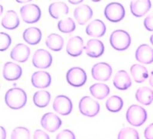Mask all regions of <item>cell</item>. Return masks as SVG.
<instances>
[{"instance_id": "cell-1", "label": "cell", "mask_w": 153, "mask_h": 139, "mask_svg": "<svg viewBox=\"0 0 153 139\" xmlns=\"http://www.w3.org/2000/svg\"><path fill=\"white\" fill-rule=\"evenodd\" d=\"M5 102L9 108L19 109L23 108L27 103V94L21 88H12L6 92Z\"/></svg>"}, {"instance_id": "cell-2", "label": "cell", "mask_w": 153, "mask_h": 139, "mask_svg": "<svg viewBox=\"0 0 153 139\" xmlns=\"http://www.w3.org/2000/svg\"><path fill=\"white\" fill-rule=\"evenodd\" d=\"M127 122L135 127H139L146 122L148 114L144 108L138 105H132L126 114Z\"/></svg>"}, {"instance_id": "cell-3", "label": "cell", "mask_w": 153, "mask_h": 139, "mask_svg": "<svg viewBox=\"0 0 153 139\" xmlns=\"http://www.w3.org/2000/svg\"><path fill=\"white\" fill-rule=\"evenodd\" d=\"M110 42L115 50L122 51L126 50L131 44V37L124 30H116L113 31L110 37Z\"/></svg>"}, {"instance_id": "cell-4", "label": "cell", "mask_w": 153, "mask_h": 139, "mask_svg": "<svg viewBox=\"0 0 153 139\" xmlns=\"http://www.w3.org/2000/svg\"><path fill=\"white\" fill-rule=\"evenodd\" d=\"M100 109V103L91 96H84L79 102L80 112L85 116L93 118L99 113Z\"/></svg>"}, {"instance_id": "cell-5", "label": "cell", "mask_w": 153, "mask_h": 139, "mask_svg": "<svg viewBox=\"0 0 153 139\" xmlns=\"http://www.w3.org/2000/svg\"><path fill=\"white\" fill-rule=\"evenodd\" d=\"M125 9L122 4L119 2H110L104 9L106 18L112 22H118L125 17Z\"/></svg>"}, {"instance_id": "cell-6", "label": "cell", "mask_w": 153, "mask_h": 139, "mask_svg": "<svg viewBox=\"0 0 153 139\" xmlns=\"http://www.w3.org/2000/svg\"><path fill=\"white\" fill-rule=\"evenodd\" d=\"M20 14L25 22L28 24H34L40 19L42 12L38 5L35 4H28L21 8Z\"/></svg>"}, {"instance_id": "cell-7", "label": "cell", "mask_w": 153, "mask_h": 139, "mask_svg": "<svg viewBox=\"0 0 153 139\" xmlns=\"http://www.w3.org/2000/svg\"><path fill=\"white\" fill-rule=\"evenodd\" d=\"M67 81L72 87H80L87 82V73L84 69L80 67H72L66 75Z\"/></svg>"}, {"instance_id": "cell-8", "label": "cell", "mask_w": 153, "mask_h": 139, "mask_svg": "<svg viewBox=\"0 0 153 139\" xmlns=\"http://www.w3.org/2000/svg\"><path fill=\"white\" fill-rule=\"evenodd\" d=\"M112 73V67L109 64L104 62L96 64L91 69V75L93 78L97 81H107L111 77Z\"/></svg>"}, {"instance_id": "cell-9", "label": "cell", "mask_w": 153, "mask_h": 139, "mask_svg": "<svg viewBox=\"0 0 153 139\" xmlns=\"http://www.w3.org/2000/svg\"><path fill=\"white\" fill-rule=\"evenodd\" d=\"M32 64L39 69H47L52 64L51 54L45 49H38L32 57Z\"/></svg>"}, {"instance_id": "cell-10", "label": "cell", "mask_w": 153, "mask_h": 139, "mask_svg": "<svg viewBox=\"0 0 153 139\" xmlns=\"http://www.w3.org/2000/svg\"><path fill=\"white\" fill-rule=\"evenodd\" d=\"M53 109L61 115H68L72 112L73 104L69 97L65 95H59L54 99Z\"/></svg>"}, {"instance_id": "cell-11", "label": "cell", "mask_w": 153, "mask_h": 139, "mask_svg": "<svg viewBox=\"0 0 153 139\" xmlns=\"http://www.w3.org/2000/svg\"><path fill=\"white\" fill-rule=\"evenodd\" d=\"M41 125L49 132H54L62 125L61 118L53 112L45 113L41 119Z\"/></svg>"}, {"instance_id": "cell-12", "label": "cell", "mask_w": 153, "mask_h": 139, "mask_svg": "<svg viewBox=\"0 0 153 139\" xmlns=\"http://www.w3.org/2000/svg\"><path fill=\"white\" fill-rule=\"evenodd\" d=\"M22 74V69L19 64L13 62H6L2 70L3 77L8 81L19 80Z\"/></svg>"}, {"instance_id": "cell-13", "label": "cell", "mask_w": 153, "mask_h": 139, "mask_svg": "<svg viewBox=\"0 0 153 139\" xmlns=\"http://www.w3.org/2000/svg\"><path fill=\"white\" fill-rule=\"evenodd\" d=\"M31 50L28 46L25 44L19 43L16 44L10 52V58L15 61L25 63L29 58Z\"/></svg>"}, {"instance_id": "cell-14", "label": "cell", "mask_w": 153, "mask_h": 139, "mask_svg": "<svg viewBox=\"0 0 153 139\" xmlns=\"http://www.w3.org/2000/svg\"><path fill=\"white\" fill-rule=\"evenodd\" d=\"M84 41L80 36H74L70 38L67 44V53L71 57H78L81 55L84 49Z\"/></svg>"}, {"instance_id": "cell-15", "label": "cell", "mask_w": 153, "mask_h": 139, "mask_svg": "<svg viewBox=\"0 0 153 139\" xmlns=\"http://www.w3.org/2000/svg\"><path fill=\"white\" fill-rule=\"evenodd\" d=\"M86 54L91 58H97L103 55L104 53V44L101 41L98 39H91L87 43V45L84 47Z\"/></svg>"}, {"instance_id": "cell-16", "label": "cell", "mask_w": 153, "mask_h": 139, "mask_svg": "<svg viewBox=\"0 0 153 139\" xmlns=\"http://www.w3.org/2000/svg\"><path fill=\"white\" fill-rule=\"evenodd\" d=\"M135 56L138 62L150 64L153 62V49L149 44H141L136 49Z\"/></svg>"}, {"instance_id": "cell-17", "label": "cell", "mask_w": 153, "mask_h": 139, "mask_svg": "<svg viewBox=\"0 0 153 139\" xmlns=\"http://www.w3.org/2000/svg\"><path fill=\"white\" fill-rule=\"evenodd\" d=\"M94 12L88 5L83 4L78 7H76L74 12L75 19L80 25H84L88 21L92 18Z\"/></svg>"}, {"instance_id": "cell-18", "label": "cell", "mask_w": 153, "mask_h": 139, "mask_svg": "<svg viewBox=\"0 0 153 139\" xmlns=\"http://www.w3.org/2000/svg\"><path fill=\"white\" fill-rule=\"evenodd\" d=\"M31 84L35 88H47L51 84V77L46 71H37L31 76Z\"/></svg>"}, {"instance_id": "cell-19", "label": "cell", "mask_w": 153, "mask_h": 139, "mask_svg": "<svg viewBox=\"0 0 153 139\" xmlns=\"http://www.w3.org/2000/svg\"><path fill=\"white\" fill-rule=\"evenodd\" d=\"M151 6L152 3L149 0L132 1L130 3V11L134 16L140 18L145 16L149 11Z\"/></svg>"}, {"instance_id": "cell-20", "label": "cell", "mask_w": 153, "mask_h": 139, "mask_svg": "<svg viewBox=\"0 0 153 139\" xmlns=\"http://www.w3.org/2000/svg\"><path fill=\"white\" fill-rule=\"evenodd\" d=\"M113 85L120 90H126L132 85V80L126 70H119L113 78Z\"/></svg>"}, {"instance_id": "cell-21", "label": "cell", "mask_w": 153, "mask_h": 139, "mask_svg": "<svg viewBox=\"0 0 153 139\" xmlns=\"http://www.w3.org/2000/svg\"><path fill=\"white\" fill-rule=\"evenodd\" d=\"M106 25L103 21L94 19L86 28V33L94 38H101L106 33Z\"/></svg>"}, {"instance_id": "cell-22", "label": "cell", "mask_w": 153, "mask_h": 139, "mask_svg": "<svg viewBox=\"0 0 153 139\" xmlns=\"http://www.w3.org/2000/svg\"><path fill=\"white\" fill-rule=\"evenodd\" d=\"M20 24V20L16 11L9 10L2 18V25L4 28L8 30L16 29Z\"/></svg>"}, {"instance_id": "cell-23", "label": "cell", "mask_w": 153, "mask_h": 139, "mask_svg": "<svg viewBox=\"0 0 153 139\" xmlns=\"http://www.w3.org/2000/svg\"><path fill=\"white\" fill-rule=\"evenodd\" d=\"M42 31L36 27H30L23 32V39L27 44L31 45L38 44L42 40Z\"/></svg>"}, {"instance_id": "cell-24", "label": "cell", "mask_w": 153, "mask_h": 139, "mask_svg": "<svg viewBox=\"0 0 153 139\" xmlns=\"http://www.w3.org/2000/svg\"><path fill=\"white\" fill-rule=\"evenodd\" d=\"M48 12L51 17L58 19L67 16L69 12V9L65 2H56L49 5Z\"/></svg>"}, {"instance_id": "cell-25", "label": "cell", "mask_w": 153, "mask_h": 139, "mask_svg": "<svg viewBox=\"0 0 153 139\" xmlns=\"http://www.w3.org/2000/svg\"><path fill=\"white\" fill-rule=\"evenodd\" d=\"M136 100L145 106H149L153 102V90L149 87H140L136 92Z\"/></svg>"}, {"instance_id": "cell-26", "label": "cell", "mask_w": 153, "mask_h": 139, "mask_svg": "<svg viewBox=\"0 0 153 139\" xmlns=\"http://www.w3.org/2000/svg\"><path fill=\"white\" fill-rule=\"evenodd\" d=\"M130 73L133 77L134 80L136 83L141 84L146 80L149 77V73L147 68L141 64H133L130 67Z\"/></svg>"}, {"instance_id": "cell-27", "label": "cell", "mask_w": 153, "mask_h": 139, "mask_svg": "<svg viewBox=\"0 0 153 139\" xmlns=\"http://www.w3.org/2000/svg\"><path fill=\"white\" fill-rule=\"evenodd\" d=\"M46 46L53 51H60L62 50L65 40L61 35L57 34H51L47 37L45 41Z\"/></svg>"}, {"instance_id": "cell-28", "label": "cell", "mask_w": 153, "mask_h": 139, "mask_svg": "<svg viewBox=\"0 0 153 139\" xmlns=\"http://www.w3.org/2000/svg\"><path fill=\"white\" fill-rule=\"evenodd\" d=\"M90 92L96 99L102 100V99L107 97L108 95L110 94V87H108L106 84L98 83V84H93L92 86H91Z\"/></svg>"}, {"instance_id": "cell-29", "label": "cell", "mask_w": 153, "mask_h": 139, "mask_svg": "<svg viewBox=\"0 0 153 139\" xmlns=\"http://www.w3.org/2000/svg\"><path fill=\"white\" fill-rule=\"evenodd\" d=\"M51 101V94L48 91L40 90L35 92L33 96V102L39 108H45Z\"/></svg>"}, {"instance_id": "cell-30", "label": "cell", "mask_w": 153, "mask_h": 139, "mask_svg": "<svg viewBox=\"0 0 153 139\" xmlns=\"http://www.w3.org/2000/svg\"><path fill=\"white\" fill-rule=\"evenodd\" d=\"M106 107L111 112H118L123 107V100L120 96H112L106 100Z\"/></svg>"}, {"instance_id": "cell-31", "label": "cell", "mask_w": 153, "mask_h": 139, "mask_svg": "<svg viewBox=\"0 0 153 139\" xmlns=\"http://www.w3.org/2000/svg\"><path fill=\"white\" fill-rule=\"evenodd\" d=\"M57 28L63 33H72L76 28V24L71 18H66L57 23Z\"/></svg>"}, {"instance_id": "cell-32", "label": "cell", "mask_w": 153, "mask_h": 139, "mask_svg": "<svg viewBox=\"0 0 153 139\" xmlns=\"http://www.w3.org/2000/svg\"><path fill=\"white\" fill-rule=\"evenodd\" d=\"M117 139H139V135L136 129L125 127L120 131Z\"/></svg>"}, {"instance_id": "cell-33", "label": "cell", "mask_w": 153, "mask_h": 139, "mask_svg": "<svg viewBox=\"0 0 153 139\" xmlns=\"http://www.w3.org/2000/svg\"><path fill=\"white\" fill-rule=\"evenodd\" d=\"M30 131L25 127H17L13 129L11 134V139H30Z\"/></svg>"}, {"instance_id": "cell-34", "label": "cell", "mask_w": 153, "mask_h": 139, "mask_svg": "<svg viewBox=\"0 0 153 139\" xmlns=\"http://www.w3.org/2000/svg\"><path fill=\"white\" fill-rule=\"evenodd\" d=\"M12 43V38L8 34L4 33V32H1L0 33V49L1 51H4V50H7L11 45Z\"/></svg>"}, {"instance_id": "cell-35", "label": "cell", "mask_w": 153, "mask_h": 139, "mask_svg": "<svg viewBox=\"0 0 153 139\" xmlns=\"http://www.w3.org/2000/svg\"><path fill=\"white\" fill-rule=\"evenodd\" d=\"M56 139H76V136L72 131L65 129L57 134Z\"/></svg>"}, {"instance_id": "cell-36", "label": "cell", "mask_w": 153, "mask_h": 139, "mask_svg": "<svg viewBox=\"0 0 153 139\" xmlns=\"http://www.w3.org/2000/svg\"><path fill=\"white\" fill-rule=\"evenodd\" d=\"M144 26L149 31H153V12L144 19Z\"/></svg>"}, {"instance_id": "cell-37", "label": "cell", "mask_w": 153, "mask_h": 139, "mask_svg": "<svg viewBox=\"0 0 153 139\" xmlns=\"http://www.w3.org/2000/svg\"><path fill=\"white\" fill-rule=\"evenodd\" d=\"M33 139H50V137L44 131L40 130V129H37L34 132Z\"/></svg>"}, {"instance_id": "cell-38", "label": "cell", "mask_w": 153, "mask_h": 139, "mask_svg": "<svg viewBox=\"0 0 153 139\" xmlns=\"http://www.w3.org/2000/svg\"><path fill=\"white\" fill-rule=\"evenodd\" d=\"M144 137L146 139H153V123L150 124L145 129Z\"/></svg>"}, {"instance_id": "cell-39", "label": "cell", "mask_w": 153, "mask_h": 139, "mask_svg": "<svg viewBox=\"0 0 153 139\" xmlns=\"http://www.w3.org/2000/svg\"><path fill=\"white\" fill-rule=\"evenodd\" d=\"M1 135H2V136H1V139H6V131H5V129H4V127H1Z\"/></svg>"}, {"instance_id": "cell-40", "label": "cell", "mask_w": 153, "mask_h": 139, "mask_svg": "<svg viewBox=\"0 0 153 139\" xmlns=\"http://www.w3.org/2000/svg\"><path fill=\"white\" fill-rule=\"evenodd\" d=\"M149 82L150 86L153 87V70L151 72V74H150L149 76Z\"/></svg>"}, {"instance_id": "cell-41", "label": "cell", "mask_w": 153, "mask_h": 139, "mask_svg": "<svg viewBox=\"0 0 153 139\" xmlns=\"http://www.w3.org/2000/svg\"><path fill=\"white\" fill-rule=\"evenodd\" d=\"M83 2V1H82V0H80V1H71H71H69V2L70 3H71V4H74V5H76V4H80V3H81V2Z\"/></svg>"}, {"instance_id": "cell-42", "label": "cell", "mask_w": 153, "mask_h": 139, "mask_svg": "<svg viewBox=\"0 0 153 139\" xmlns=\"http://www.w3.org/2000/svg\"><path fill=\"white\" fill-rule=\"evenodd\" d=\"M29 2V0H26V1H19V0H17V2H19V3H25V2Z\"/></svg>"}, {"instance_id": "cell-43", "label": "cell", "mask_w": 153, "mask_h": 139, "mask_svg": "<svg viewBox=\"0 0 153 139\" xmlns=\"http://www.w3.org/2000/svg\"><path fill=\"white\" fill-rule=\"evenodd\" d=\"M150 42H151V44L153 45V34L150 36Z\"/></svg>"}, {"instance_id": "cell-44", "label": "cell", "mask_w": 153, "mask_h": 139, "mask_svg": "<svg viewBox=\"0 0 153 139\" xmlns=\"http://www.w3.org/2000/svg\"><path fill=\"white\" fill-rule=\"evenodd\" d=\"M0 8H1V13L0 14H2V11H3V8H2V5H0Z\"/></svg>"}]
</instances>
